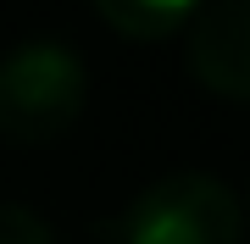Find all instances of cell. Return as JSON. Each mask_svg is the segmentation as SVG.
I'll return each mask as SVG.
<instances>
[{
  "label": "cell",
  "instance_id": "6da1fadb",
  "mask_svg": "<svg viewBox=\"0 0 250 244\" xmlns=\"http://www.w3.org/2000/svg\"><path fill=\"white\" fill-rule=\"evenodd\" d=\"M89 106V67L62 39H22L0 56V139L22 150L56 145Z\"/></svg>",
  "mask_w": 250,
  "mask_h": 244
},
{
  "label": "cell",
  "instance_id": "7a4b0ae2",
  "mask_svg": "<svg viewBox=\"0 0 250 244\" xmlns=\"http://www.w3.org/2000/svg\"><path fill=\"white\" fill-rule=\"evenodd\" d=\"M245 211L211 172H167L117 217V244H239Z\"/></svg>",
  "mask_w": 250,
  "mask_h": 244
},
{
  "label": "cell",
  "instance_id": "3957f363",
  "mask_svg": "<svg viewBox=\"0 0 250 244\" xmlns=\"http://www.w3.org/2000/svg\"><path fill=\"white\" fill-rule=\"evenodd\" d=\"M189 73L217 100L250 106V0H211L189 28Z\"/></svg>",
  "mask_w": 250,
  "mask_h": 244
},
{
  "label": "cell",
  "instance_id": "277c9868",
  "mask_svg": "<svg viewBox=\"0 0 250 244\" xmlns=\"http://www.w3.org/2000/svg\"><path fill=\"white\" fill-rule=\"evenodd\" d=\"M95 11L111 34L150 45V39H167L178 28H189L206 11V0H95Z\"/></svg>",
  "mask_w": 250,
  "mask_h": 244
},
{
  "label": "cell",
  "instance_id": "5b68a950",
  "mask_svg": "<svg viewBox=\"0 0 250 244\" xmlns=\"http://www.w3.org/2000/svg\"><path fill=\"white\" fill-rule=\"evenodd\" d=\"M0 244H56V227L28 206H0Z\"/></svg>",
  "mask_w": 250,
  "mask_h": 244
}]
</instances>
